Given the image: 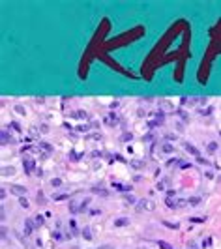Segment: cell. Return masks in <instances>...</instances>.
Here are the masks:
<instances>
[{"label": "cell", "instance_id": "7a4b0ae2", "mask_svg": "<svg viewBox=\"0 0 221 249\" xmlns=\"http://www.w3.org/2000/svg\"><path fill=\"white\" fill-rule=\"evenodd\" d=\"M186 148H187V152H191V154H199V152H197V150H195V148H193V146H189V144L186 146Z\"/></svg>", "mask_w": 221, "mask_h": 249}, {"label": "cell", "instance_id": "3957f363", "mask_svg": "<svg viewBox=\"0 0 221 249\" xmlns=\"http://www.w3.org/2000/svg\"><path fill=\"white\" fill-rule=\"evenodd\" d=\"M126 223H127V221L124 219V217H122V219H120V221H116V225H126Z\"/></svg>", "mask_w": 221, "mask_h": 249}, {"label": "cell", "instance_id": "6da1fadb", "mask_svg": "<svg viewBox=\"0 0 221 249\" xmlns=\"http://www.w3.org/2000/svg\"><path fill=\"white\" fill-rule=\"evenodd\" d=\"M11 191L15 193V195H23V193H26V189H23V187H19V186H13Z\"/></svg>", "mask_w": 221, "mask_h": 249}, {"label": "cell", "instance_id": "5b68a950", "mask_svg": "<svg viewBox=\"0 0 221 249\" xmlns=\"http://www.w3.org/2000/svg\"><path fill=\"white\" fill-rule=\"evenodd\" d=\"M21 206H23V208H26V206H28V202L24 200V199H21Z\"/></svg>", "mask_w": 221, "mask_h": 249}, {"label": "cell", "instance_id": "277c9868", "mask_svg": "<svg viewBox=\"0 0 221 249\" xmlns=\"http://www.w3.org/2000/svg\"><path fill=\"white\" fill-rule=\"evenodd\" d=\"M208 150H210V152H214V150H215V144H214V142H210V146H208Z\"/></svg>", "mask_w": 221, "mask_h": 249}]
</instances>
